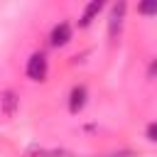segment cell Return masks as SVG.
Masks as SVG:
<instances>
[{"instance_id": "6da1fadb", "label": "cell", "mask_w": 157, "mask_h": 157, "mask_svg": "<svg viewBox=\"0 0 157 157\" xmlns=\"http://www.w3.org/2000/svg\"><path fill=\"white\" fill-rule=\"evenodd\" d=\"M47 71H49L47 56H44L42 52H34V54L27 59V66H25L27 78H32V81H44V78H47Z\"/></svg>"}, {"instance_id": "3957f363", "label": "cell", "mask_w": 157, "mask_h": 157, "mask_svg": "<svg viewBox=\"0 0 157 157\" xmlns=\"http://www.w3.org/2000/svg\"><path fill=\"white\" fill-rule=\"evenodd\" d=\"M69 39H71V27H69V22H59V25H54V29H52V34H49L52 47H64Z\"/></svg>"}, {"instance_id": "8992f818", "label": "cell", "mask_w": 157, "mask_h": 157, "mask_svg": "<svg viewBox=\"0 0 157 157\" xmlns=\"http://www.w3.org/2000/svg\"><path fill=\"white\" fill-rule=\"evenodd\" d=\"M15 108H17L15 93H12V91H5V93H2V113H5V115H12Z\"/></svg>"}, {"instance_id": "5b68a950", "label": "cell", "mask_w": 157, "mask_h": 157, "mask_svg": "<svg viewBox=\"0 0 157 157\" xmlns=\"http://www.w3.org/2000/svg\"><path fill=\"white\" fill-rule=\"evenodd\" d=\"M101 10H103V0H91V2L86 5V10H83V15H81L78 25H81V27H88V25L93 22V17H96Z\"/></svg>"}, {"instance_id": "ba28073f", "label": "cell", "mask_w": 157, "mask_h": 157, "mask_svg": "<svg viewBox=\"0 0 157 157\" xmlns=\"http://www.w3.org/2000/svg\"><path fill=\"white\" fill-rule=\"evenodd\" d=\"M145 132H147V137H150L152 142H157V120H155V123H150Z\"/></svg>"}, {"instance_id": "277c9868", "label": "cell", "mask_w": 157, "mask_h": 157, "mask_svg": "<svg viewBox=\"0 0 157 157\" xmlns=\"http://www.w3.org/2000/svg\"><path fill=\"white\" fill-rule=\"evenodd\" d=\"M86 96H88V91H86V86H74L71 88V93H69V110L71 113H78L83 105H86Z\"/></svg>"}, {"instance_id": "9c48e42d", "label": "cell", "mask_w": 157, "mask_h": 157, "mask_svg": "<svg viewBox=\"0 0 157 157\" xmlns=\"http://www.w3.org/2000/svg\"><path fill=\"white\" fill-rule=\"evenodd\" d=\"M155 71H157V61H152V64H150V76H155Z\"/></svg>"}, {"instance_id": "7a4b0ae2", "label": "cell", "mask_w": 157, "mask_h": 157, "mask_svg": "<svg viewBox=\"0 0 157 157\" xmlns=\"http://www.w3.org/2000/svg\"><path fill=\"white\" fill-rule=\"evenodd\" d=\"M125 10H128L125 0H120V2H115L110 7V20H108V34H110V39H115L120 34V27H123V20H125Z\"/></svg>"}, {"instance_id": "52a82bcc", "label": "cell", "mask_w": 157, "mask_h": 157, "mask_svg": "<svg viewBox=\"0 0 157 157\" xmlns=\"http://www.w3.org/2000/svg\"><path fill=\"white\" fill-rule=\"evenodd\" d=\"M137 12L140 15H157V0H145L137 5Z\"/></svg>"}]
</instances>
